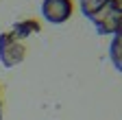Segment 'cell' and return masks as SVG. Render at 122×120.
<instances>
[{
  "label": "cell",
  "instance_id": "obj_1",
  "mask_svg": "<svg viewBox=\"0 0 122 120\" xmlns=\"http://www.w3.org/2000/svg\"><path fill=\"white\" fill-rule=\"evenodd\" d=\"M83 16L94 24L98 35L122 33V0H79Z\"/></svg>",
  "mask_w": 122,
  "mask_h": 120
},
{
  "label": "cell",
  "instance_id": "obj_5",
  "mask_svg": "<svg viewBox=\"0 0 122 120\" xmlns=\"http://www.w3.org/2000/svg\"><path fill=\"white\" fill-rule=\"evenodd\" d=\"M109 59L118 72H122V35H113L109 44Z\"/></svg>",
  "mask_w": 122,
  "mask_h": 120
},
{
  "label": "cell",
  "instance_id": "obj_3",
  "mask_svg": "<svg viewBox=\"0 0 122 120\" xmlns=\"http://www.w3.org/2000/svg\"><path fill=\"white\" fill-rule=\"evenodd\" d=\"M74 2L72 0H44L41 2V16L50 24H63L72 18Z\"/></svg>",
  "mask_w": 122,
  "mask_h": 120
},
{
  "label": "cell",
  "instance_id": "obj_7",
  "mask_svg": "<svg viewBox=\"0 0 122 120\" xmlns=\"http://www.w3.org/2000/svg\"><path fill=\"white\" fill-rule=\"evenodd\" d=\"M120 35H122V33H120Z\"/></svg>",
  "mask_w": 122,
  "mask_h": 120
},
{
  "label": "cell",
  "instance_id": "obj_4",
  "mask_svg": "<svg viewBox=\"0 0 122 120\" xmlns=\"http://www.w3.org/2000/svg\"><path fill=\"white\" fill-rule=\"evenodd\" d=\"M39 31H41V24L37 20H18V22H13L9 33L15 39H22V37H28V35H35Z\"/></svg>",
  "mask_w": 122,
  "mask_h": 120
},
{
  "label": "cell",
  "instance_id": "obj_2",
  "mask_svg": "<svg viewBox=\"0 0 122 120\" xmlns=\"http://www.w3.org/2000/svg\"><path fill=\"white\" fill-rule=\"evenodd\" d=\"M24 57H26V46L20 39H15L9 31L0 33V63L5 68H15L24 61Z\"/></svg>",
  "mask_w": 122,
  "mask_h": 120
},
{
  "label": "cell",
  "instance_id": "obj_6",
  "mask_svg": "<svg viewBox=\"0 0 122 120\" xmlns=\"http://www.w3.org/2000/svg\"><path fill=\"white\" fill-rule=\"evenodd\" d=\"M0 92H2V87H0Z\"/></svg>",
  "mask_w": 122,
  "mask_h": 120
}]
</instances>
